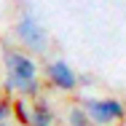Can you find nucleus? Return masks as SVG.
I'll return each instance as SVG.
<instances>
[{"mask_svg":"<svg viewBox=\"0 0 126 126\" xmlns=\"http://www.w3.org/2000/svg\"><path fill=\"white\" fill-rule=\"evenodd\" d=\"M3 67H5V75L0 80L3 97L19 94L22 99H30V102L40 97L43 83L38 78V62L32 54L19 48H5L3 51Z\"/></svg>","mask_w":126,"mask_h":126,"instance_id":"obj_1","label":"nucleus"},{"mask_svg":"<svg viewBox=\"0 0 126 126\" xmlns=\"http://www.w3.org/2000/svg\"><path fill=\"white\" fill-rule=\"evenodd\" d=\"M80 107L91 126H115L126 118V105L118 97H89Z\"/></svg>","mask_w":126,"mask_h":126,"instance_id":"obj_2","label":"nucleus"},{"mask_svg":"<svg viewBox=\"0 0 126 126\" xmlns=\"http://www.w3.org/2000/svg\"><path fill=\"white\" fill-rule=\"evenodd\" d=\"M14 38L19 40V46H22L27 54H43V51L48 48V32L38 22V16L30 14V11H24V14L16 19Z\"/></svg>","mask_w":126,"mask_h":126,"instance_id":"obj_3","label":"nucleus"},{"mask_svg":"<svg viewBox=\"0 0 126 126\" xmlns=\"http://www.w3.org/2000/svg\"><path fill=\"white\" fill-rule=\"evenodd\" d=\"M46 80H48L51 89H59V91H75L78 89V73L64 62V59H51L46 62Z\"/></svg>","mask_w":126,"mask_h":126,"instance_id":"obj_4","label":"nucleus"},{"mask_svg":"<svg viewBox=\"0 0 126 126\" xmlns=\"http://www.w3.org/2000/svg\"><path fill=\"white\" fill-rule=\"evenodd\" d=\"M30 126H56L54 107L43 97L32 99V105H30Z\"/></svg>","mask_w":126,"mask_h":126,"instance_id":"obj_5","label":"nucleus"},{"mask_svg":"<svg viewBox=\"0 0 126 126\" xmlns=\"http://www.w3.org/2000/svg\"><path fill=\"white\" fill-rule=\"evenodd\" d=\"M64 121H67V126H91V124H89V118H86V113H83V107H80V102L67 107Z\"/></svg>","mask_w":126,"mask_h":126,"instance_id":"obj_6","label":"nucleus"},{"mask_svg":"<svg viewBox=\"0 0 126 126\" xmlns=\"http://www.w3.org/2000/svg\"><path fill=\"white\" fill-rule=\"evenodd\" d=\"M11 113L16 115V121L22 126H30V107H27V99H11Z\"/></svg>","mask_w":126,"mask_h":126,"instance_id":"obj_7","label":"nucleus"},{"mask_svg":"<svg viewBox=\"0 0 126 126\" xmlns=\"http://www.w3.org/2000/svg\"><path fill=\"white\" fill-rule=\"evenodd\" d=\"M11 118V97H3L0 99V124H8Z\"/></svg>","mask_w":126,"mask_h":126,"instance_id":"obj_8","label":"nucleus"},{"mask_svg":"<svg viewBox=\"0 0 126 126\" xmlns=\"http://www.w3.org/2000/svg\"><path fill=\"white\" fill-rule=\"evenodd\" d=\"M0 126H5V124H0Z\"/></svg>","mask_w":126,"mask_h":126,"instance_id":"obj_9","label":"nucleus"}]
</instances>
